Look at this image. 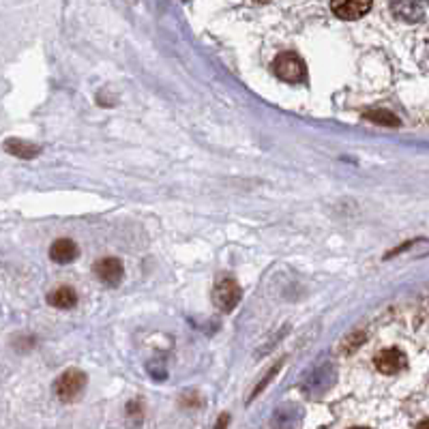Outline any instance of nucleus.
<instances>
[{"instance_id":"obj_1","label":"nucleus","mask_w":429,"mask_h":429,"mask_svg":"<svg viewBox=\"0 0 429 429\" xmlns=\"http://www.w3.org/2000/svg\"><path fill=\"white\" fill-rule=\"evenodd\" d=\"M241 296H243V290L236 283V279L230 277V275H224V277L217 279V283H214L212 303H214V307H217V309L230 314L241 303Z\"/></svg>"},{"instance_id":"obj_2","label":"nucleus","mask_w":429,"mask_h":429,"mask_svg":"<svg viewBox=\"0 0 429 429\" xmlns=\"http://www.w3.org/2000/svg\"><path fill=\"white\" fill-rule=\"evenodd\" d=\"M273 71L277 77H281L283 82H292V84L303 82L307 77V67H305L303 58L294 52H281L273 63Z\"/></svg>"},{"instance_id":"obj_3","label":"nucleus","mask_w":429,"mask_h":429,"mask_svg":"<svg viewBox=\"0 0 429 429\" xmlns=\"http://www.w3.org/2000/svg\"><path fill=\"white\" fill-rule=\"evenodd\" d=\"M84 386H86V373L79 371V369H67L56 380L54 391H56L60 402H73V399L79 397V393L84 391Z\"/></svg>"},{"instance_id":"obj_4","label":"nucleus","mask_w":429,"mask_h":429,"mask_svg":"<svg viewBox=\"0 0 429 429\" xmlns=\"http://www.w3.org/2000/svg\"><path fill=\"white\" fill-rule=\"evenodd\" d=\"M93 273L97 275L99 281H103V283H108V286H118L120 279H122L124 269H122V264H120L118 257H101V260L95 262Z\"/></svg>"},{"instance_id":"obj_5","label":"nucleus","mask_w":429,"mask_h":429,"mask_svg":"<svg viewBox=\"0 0 429 429\" xmlns=\"http://www.w3.org/2000/svg\"><path fill=\"white\" fill-rule=\"evenodd\" d=\"M378 371L382 373H399L406 367V354L397 348H389V350H382L376 359H373Z\"/></svg>"},{"instance_id":"obj_6","label":"nucleus","mask_w":429,"mask_h":429,"mask_svg":"<svg viewBox=\"0 0 429 429\" xmlns=\"http://www.w3.org/2000/svg\"><path fill=\"white\" fill-rule=\"evenodd\" d=\"M333 13L341 20H359L369 13L371 3H359V0H346V3H333Z\"/></svg>"},{"instance_id":"obj_7","label":"nucleus","mask_w":429,"mask_h":429,"mask_svg":"<svg viewBox=\"0 0 429 429\" xmlns=\"http://www.w3.org/2000/svg\"><path fill=\"white\" fill-rule=\"evenodd\" d=\"M77 245L71 238H58L50 247V257L56 264H69L77 257Z\"/></svg>"},{"instance_id":"obj_8","label":"nucleus","mask_w":429,"mask_h":429,"mask_svg":"<svg viewBox=\"0 0 429 429\" xmlns=\"http://www.w3.org/2000/svg\"><path fill=\"white\" fill-rule=\"evenodd\" d=\"M5 151L13 157H20V159H34L41 153V146L30 144L26 140H20V138H9L5 142Z\"/></svg>"},{"instance_id":"obj_9","label":"nucleus","mask_w":429,"mask_h":429,"mask_svg":"<svg viewBox=\"0 0 429 429\" xmlns=\"http://www.w3.org/2000/svg\"><path fill=\"white\" fill-rule=\"evenodd\" d=\"M48 303L52 307H58V309H71L77 303V294H75V290H71L67 286H60L48 296Z\"/></svg>"},{"instance_id":"obj_10","label":"nucleus","mask_w":429,"mask_h":429,"mask_svg":"<svg viewBox=\"0 0 429 429\" xmlns=\"http://www.w3.org/2000/svg\"><path fill=\"white\" fill-rule=\"evenodd\" d=\"M363 118H367L376 124H384V127H399V118L395 114H391L389 110H367V112H363Z\"/></svg>"},{"instance_id":"obj_11","label":"nucleus","mask_w":429,"mask_h":429,"mask_svg":"<svg viewBox=\"0 0 429 429\" xmlns=\"http://www.w3.org/2000/svg\"><path fill=\"white\" fill-rule=\"evenodd\" d=\"M393 13H397L402 20L406 22H418L423 20V7L421 5H412V3H399L393 5Z\"/></svg>"},{"instance_id":"obj_12","label":"nucleus","mask_w":429,"mask_h":429,"mask_svg":"<svg viewBox=\"0 0 429 429\" xmlns=\"http://www.w3.org/2000/svg\"><path fill=\"white\" fill-rule=\"evenodd\" d=\"M363 341H365V333L357 331V333L348 335L346 339L341 341L339 352H343V354H350V352H354L357 348H361V346H363Z\"/></svg>"},{"instance_id":"obj_13","label":"nucleus","mask_w":429,"mask_h":429,"mask_svg":"<svg viewBox=\"0 0 429 429\" xmlns=\"http://www.w3.org/2000/svg\"><path fill=\"white\" fill-rule=\"evenodd\" d=\"M228 421H230V416H228V414L219 416V421H217V425H214V429H226V427H228Z\"/></svg>"},{"instance_id":"obj_14","label":"nucleus","mask_w":429,"mask_h":429,"mask_svg":"<svg viewBox=\"0 0 429 429\" xmlns=\"http://www.w3.org/2000/svg\"><path fill=\"white\" fill-rule=\"evenodd\" d=\"M416 429H429V418H425V421H421L418 425H416Z\"/></svg>"},{"instance_id":"obj_15","label":"nucleus","mask_w":429,"mask_h":429,"mask_svg":"<svg viewBox=\"0 0 429 429\" xmlns=\"http://www.w3.org/2000/svg\"><path fill=\"white\" fill-rule=\"evenodd\" d=\"M354 429H363V427H354Z\"/></svg>"}]
</instances>
